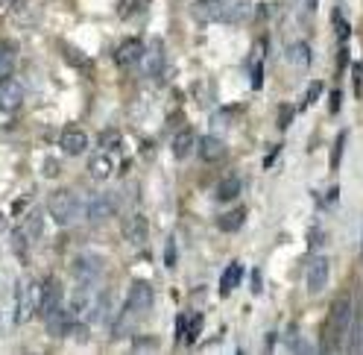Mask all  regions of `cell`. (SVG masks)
Instances as JSON below:
<instances>
[{"label": "cell", "instance_id": "cell-1", "mask_svg": "<svg viewBox=\"0 0 363 355\" xmlns=\"http://www.w3.org/2000/svg\"><path fill=\"white\" fill-rule=\"evenodd\" d=\"M348 326H352V297L343 293V297H337L328 309V320H325V329H322V340H325L322 347L328 352L340 349V344L348 335Z\"/></svg>", "mask_w": 363, "mask_h": 355}, {"label": "cell", "instance_id": "cell-2", "mask_svg": "<svg viewBox=\"0 0 363 355\" xmlns=\"http://www.w3.org/2000/svg\"><path fill=\"white\" fill-rule=\"evenodd\" d=\"M80 215H82V203L77 200L73 191H56L53 197H50V217H53L59 226H71Z\"/></svg>", "mask_w": 363, "mask_h": 355}, {"label": "cell", "instance_id": "cell-3", "mask_svg": "<svg viewBox=\"0 0 363 355\" xmlns=\"http://www.w3.org/2000/svg\"><path fill=\"white\" fill-rule=\"evenodd\" d=\"M97 302H100V293H94L91 285H80L71 293V309L68 311L77 317V320H89V317H94Z\"/></svg>", "mask_w": 363, "mask_h": 355}, {"label": "cell", "instance_id": "cell-4", "mask_svg": "<svg viewBox=\"0 0 363 355\" xmlns=\"http://www.w3.org/2000/svg\"><path fill=\"white\" fill-rule=\"evenodd\" d=\"M39 291H41V285L27 282V279L18 285V305H15V320L18 323H27L30 317L35 314V305H39Z\"/></svg>", "mask_w": 363, "mask_h": 355}, {"label": "cell", "instance_id": "cell-5", "mask_svg": "<svg viewBox=\"0 0 363 355\" xmlns=\"http://www.w3.org/2000/svg\"><path fill=\"white\" fill-rule=\"evenodd\" d=\"M103 273V259L94 253H82L77 262H73V276H77L80 285H91L97 282V276Z\"/></svg>", "mask_w": 363, "mask_h": 355}, {"label": "cell", "instance_id": "cell-6", "mask_svg": "<svg viewBox=\"0 0 363 355\" xmlns=\"http://www.w3.org/2000/svg\"><path fill=\"white\" fill-rule=\"evenodd\" d=\"M62 305V282L59 279H47L39 291V305H35V314L50 317Z\"/></svg>", "mask_w": 363, "mask_h": 355}, {"label": "cell", "instance_id": "cell-7", "mask_svg": "<svg viewBox=\"0 0 363 355\" xmlns=\"http://www.w3.org/2000/svg\"><path fill=\"white\" fill-rule=\"evenodd\" d=\"M118 215V200L111 194H100V197H91L89 206H85V217L94 220V224H103V220H111Z\"/></svg>", "mask_w": 363, "mask_h": 355}, {"label": "cell", "instance_id": "cell-8", "mask_svg": "<svg viewBox=\"0 0 363 355\" xmlns=\"http://www.w3.org/2000/svg\"><path fill=\"white\" fill-rule=\"evenodd\" d=\"M153 300H156V293H153V288H149L147 282H132L129 285V297H127V309H132L135 314L138 311H149V309H153Z\"/></svg>", "mask_w": 363, "mask_h": 355}, {"label": "cell", "instance_id": "cell-9", "mask_svg": "<svg viewBox=\"0 0 363 355\" xmlns=\"http://www.w3.org/2000/svg\"><path fill=\"white\" fill-rule=\"evenodd\" d=\"M21 100H24V85L12 77L0 80V109H3V112H15Z\"/></svg>", "mask_w": 363, "mask_h": 355}, {"label": "cell", "instance_id": "cell-10", "mask_svg": "<svg viewBox=\"0 0 363 355\" xmlns=\"http://www.w3.org/2000/svg\"><path fill=\"white\" fill-rule=\"evenodd\" d=\"M123 238H127L132 247H144L147 238H149V224L144 215H132L127 224H123Z\"/></svg>", "mask_w": 363, "mask_h": 355}, {"label": "cell", "instance_id": "cell-11", "mask_svg": "<svg viewBox=\"0 0 363 355\" xmlns=\"http://www.w3.org/2000/svg\"><path fill=\"white\" fill-rule=\"evenodd\" d=\"M325 285H328V259L319 255V259L310 262L308 267V291L310 293H322Z\"/></svg>", "mask_w": 363, "mask_h": 355}, {"label": "cell", "instance_id": "cell-12", "mask_svg": "<svg viewBox=\"0 0 363 355\" xmlns=\"http://www.w3.org/2000/svg\"><path fill=\"white\" fill-rule=\"evenodd\" d=\"M59 147H62V153H65V156H82L85 147H89V136H85L82 129H73L71 127V129L62 132Z\"/></svg>", "mask_w": 363, "mask_h": 355}, {"label": "cell", "instance_id": "cell-13", "mask_svg": "<svg viewBox=\"0 0 363 355\" xmlns=\"http://www.w3.org/2000/svg\"><path fill=\"white\" fill-rule=\"evenodd\" d=\"M44 320H47V329H50V335H62V338H65V335H71L73 332V326H77V317H73L71 311H53V314H50V317H44Z\"/></svg>", "mask_w": 363, "mask_h": 355}, {"label": "cell", "instance_id": "cell-14", "mask_svg": "<svg viewBox=\"0 0 363 355\" xmlns=\"http://www.w3.org/2000/svg\"><path fill=\"white\" fill-rule=\"evenodd\" d=\"M89 174L94 179H109L111 174H115V158H111V153H106V150L94 153L89 158Z\"/></svg>", "mask_w": 363, "mask_h": 355}, {"label": "cell", "instance_id": "cell-15", "mask_svg": "<svg viewBox=\"0 0 363 355\" xmlns=\"http://www.w3.org/2000/svg\"><path fill=\"white\" fill-rule=\"evenodd\" d=\"M138 62H141L144 73H158L161 65H165V47H161V42L149 44V51H144L141 56H138Z\"/></svg>", "mask_w": 363, "mask_h": 355}, {"label": "cell", "instance_id": "cell-16", "mask_svg": "<svg viewBox=\"0 0 363 355\" xmlns=\"http://www.w3.org/2000/svg\"><path fill=\"white\" fill-rule=\"evenodd\" d=\"M226 141L217 138V136H205L199 141V156H203V162H220L223 156H226Z\"/></svg>", "mask_w": 363, "mask_h": 355}, {"label": "cell", "instance_id": "cell-17", "mask_svg": "<svg viewBox=\"0 0 363 355\" xmlns=\"http://www.w3.org/2000/svg\"><path fill=\"white\" fill-rule=\"evenodd\" d=\"M220 15H223V0H196L194 3V18L199 24L220 21Z\"/></svg>", "mask_w": 363, "mask_h": 355}, {"label": "cell", "instance_id": "cell-18", "mask_svg": "<svg viewBox=\"0 0 363 355\" xmlns=\"http://www.w3.org/2000/svg\"><path fill=\"white\" fill-rule=\"evenodd\" d=\"M249 12H252V3H249V0H229V3H223V15H220V21L241 24V21L249 18Z\"/></svg>", "mask_w": 363, "mask_h": 355}, {"label": "cell", "instance_id": "cell-19", "mask_svg": "<svg viewBox=\"0 0 363 355\" xmlns=\"http://www.w3.org/2000/svg\"><path fill=\"white\" fill-rule=\"evenodd\" d=\"M241 276H243V264L232 262L226 267V273H223V279H220V297H229V293L237 288V282H241Z\"/></svg>", "mask_w": 363, "mask_h": 355}, {"label": "cell", "instance_id": "cell-20", "mask_svg": "<svg viewBox=\"0 0 363 355\" xmlns=\"http://www.w3.org/2000/svg\"><path fill=\"white\" fill-rule=\"evenodd\" d=\"M141 53H144V44L138 39H129V42H123L118 47L115 59H118V65H132V62H138V56H141Z\"/></svg>", "mask_w": 363, "mask_h": 355}, {"label": "cell", "instance_id": "cell-21", "mask_svg": "<svg viewBox=\"0 0 363 355\" xmlns=\"http://www.w3.org/2000/svg\"><path fill=\"white\" fill-rule=\"evenodd\" d=\"M15 65H18V51L12 44H0V80L12 77Z\"/></svg>", "mask_w": 363, "mask_h": 355}, {"label": "cell", "instance_id": "cell-22", "mask_svg": "<svg viewBox=\"0 0 363 355\" xmlns=\"http://www.w3.org/2000/svg\"><path fill=\"white\" fill-rule=\"evenodd\" d=\"M241 188H243V182H241V176H226L217 185V200L220 203H229V200H234L237 194H241Z\"/></svg>", "mask_w": 363, "mask_h": 355}, {"label": "cell", "instance_id": "cell-23", "mask_svg": "<svg viewBox=\"0 0 363 355\" xmlns=\"http://www.w3.org/2000/svg\"><path fill=\"white\" fill-rule=\"evenodd\" d=\"M194 147H196V138H194V132H179L176 138H173V156L176 158H187L194 153Z\"/></svg>", "mask_w": 363, "mask_h": 355}, {"label": "cell", "instance_id": "cell-24", "mask_svg": "<svg viewBox=\"0 0 363 355\" xmlns=\"http://www.w3.org/2000/svg\"><path fill=\"white\" fill-rule=\"evenodd\" d=\"M243 220H246V209H232L223 217H217V226H220V232H237L243 226Z\"/></svg>", "mask_w": 363, "mask_h": 355}, {"label": "cell", "instance_id": "cell-25", "mask_svg": "<svg viewBox=\"0 0 363 355\" xmlns=\"http://www.w3.org/2000/svg\"><path fill=\"white\" fill-rule=\"evenodd\" d=\"M287 59H290V65H296V68H308L310 65V47L305 42H296V44H290V51H287Z\"/></svg>", "mask_w": 363, "mask_h": 355}, {"label": "cell", "instance_id": "cell-26", "mask_svg": "<svg viewBox=\"0 0 363 355\" xmlns=\"http://www.w3.org/2000/svg\"><path fill=\"white\" fill-rule=\"evenodd\" d=\"M331 24H334V30H337V39H340V42H348V35H352V27H348V21L343 18L340 9H334Z\"/></svg>", "mask_w": 363, "mask_h": 355}, {"label": "cell", "instance_id": "cell-27", "mask_svg": "<svg viewBox=\"0 0 363 355\" xmlns=\"http://www.w3.org/2000/svg\"><path fill=\"white\" fill-rule=\"evenodd\" d=\"M132 314H135L132 309H123V311H120V317L115 320V326H111V335H118V338H120V335H127V332H129V323L135 320Z\"/></svg>", "mask_w": 363, "mask_h": 355}, {"label": "cell", "instance_id": "cell-28", "mask_svg": "<svg viewBox=\"0 0 363 355\" xmlns=\"http://www.w3.org/2000/svg\"><path fill=\"white\" fill-rule=\"evenodd\" d=\"M62 53H65V56H68V62H71V65H77V68H82L85 62H89V56H85V53L80 51V47H73V44H62Z\"/></svg>", "mask_w": 363, "mask_h": 355}, {"label": "cell", "instance_id": "cell-29", "mask_svg": "<svg viewBox=\"0 0 363 355\" xmlns=\"http://www.w3.org/2000/svg\"><path fill=\"white\" fill-rule=\"evenodd\" d=\"M187 332H191V314H179V320H176V340L179 344H187Z\"/></svg>", "mask_w": 363, "mask_h": 355}, {"label": "cell", "instance_id": "cell-30", "mask_svg": "<svg viewBox=\"0 0 363 355\" xmlns=\"http://www.w3.org/2000/svg\"><path fill=\"white\" fill-rule=\"evenodd\" d=\"M346 132H340V136H337V141H334V153H331V167L337 170L340 167V156H343V147H346Z\"/></svg>", "mask_w": 363, "mask_h": 355}, {"label": "cell", "instance_id": "cell-31", "mask_svg": "<svg viewBox=\"0 0 363 355\" xmlns=\"http://www.w3.org/2000/svg\"><path fill=\"white\" fill-rule=\"evenodd\" d=\"M293 115H296V109H293L290 103H281V109H279V129H287V127H290Z\"/></svg>", "mask_w": 363, "mask_h": 355}, {"label": "cell", "instance_id": "cell-32", "mask_svg": "<svg viewBox=\"0 0 363 355\" xmlns=\"http://www.w3.org/2000/svg\"><path fill=\"white\" fill-rule=\"evenodd\" d=\"M132 347H135V352H156L158 349V340L156 338H138Z\"/></svg>", "mask_w": 363, "mask_h": 355}, {"label": "cell", "instance_id": "cell-33", "mask_svg": "<svg viewBox=\"0 0 363 355\" xmlns=\"http://www.w3.org/2000/svg\"><path fill=\"white\" fill-rule=\"evenodd\" d=\"M199 329H203V317L191 314V332H187V344H194V340L199 338Z\"/></svg>", "mask_w": 363, "mask_h": 355}, {"label": "cell", "instance_id": "cell-34", "mask_svg": "<svg viewBox=\"0 0 363 355\" xmlns=\"http://www.w3.org/2000/svg\"><path fill=\"white\" fill-rule=\"evenodd\" d=\"M352 352H360V320L357 317H352Z\"/></svg>", "mask_w": 363, "mask_h": 355}, {"label": "cell", "instance_id": "cell-35", "mask_svg": "<svg viewBox=\"0 0 363 355\" xmlns=\"http://www.w3.org/2000/svg\"><path fill=\"white\" fill-rule=\"evenodd\" d=\"M319 94H322V82H310V89H308V97H305V103H317L319 100Z\"/></svg>", "mask_w": 363, "mask_h": 355}, {"label": "cell", "instance_id": "cell-36", "mask_svg": "<svg viewBox=\"0 0 363 355\" xmlns=\"http://www.w3.org/2000/svg\"><path fill=\"white\" fill-rule=\"evenodd\" d=\"M100 144H103V147H118L120 136H118V132H103V136H100Z\"/></svg>", "mask_w": 363, "mask_h": 355}, {"label": "cell", "instance_id": "cell-37", "mask_svg": "<svg viewBox=\"0 0 363 355\" xmlns=\"http://www.w3.org/2000/svg\"><path fill=\"white\" fill-rule=\"evenodd\" d=\"M165 262L173 267V264H176V238H170L167 241V255H165Z\"/></svg>", "mask_w": 363, "mask_h": 355}, {"label": "cell", "instance_id": "cell-38", "mask_svg": "<svg viewBox=\"0 0 363 355\" xmlns=\"http://www.w3.org/2000/svg\"><path fill=\"white\" fill-rule=\"evenodd\" d=\"M261 80H264V71H261V62H255V71H252V89H261V85H264Z\"/></svg>", "mask_w": 363, "mask_h": 355}, {"label": "cell", "instance_id": "cell-39", "mask_svg": "<svg viewBox=\"0 0 363 355\" xmlns=\"http://www.w3.org/2000/svg\"><path fill=\"white\" fill-rule=\"evenodd\" d=\"M39 224H41V217H39V215H32V217H30V235H32V238H39V232H41Z\"/></svg>", "mask_w": 363, "mask_h": 355}, {"label": "cell", "instance_id": "cell-40", "mask_svg": "<svg viewBox=\"0 0 363 355\" xmlns=\"http://www.w3.org/2000/svg\"><path fill=\"white\" fill-rule=\"evenodd\" d=\"M249 285H252V293H261V273L258 271H252V282Z\"/></svg>", "mask_w": 363, "mask_h": 355}, {"label": "cell", "instance_id": "cell-41", "mask_svg": "<svg viewBox=\"0 0 363 355\" xmlns=\"http://www.w3.org/2000/svg\"><path fill=\"white\" fill-rule=\"evenodd\" d=\"M355 94L360 97V65H355Z\"/></svg>", "mask_w": 363, "mask_h": 355}, {"label": "cell", "instance_id": "cell-42", "mask_svg": "<svg viewBox=\"0 0 363 355\" xmlns=\"http://www.w3.org/2000/svg\"><path fill=\"white\" fill-rule=\"evenodd\" d=\"M337 109H340V91L331 94V112H337Z\"/></svg>", "mask_w": 363, "mask_h": 355}, {"label": "cell", "instance_id": "cell-43", "mask_svg": "<svg viewBox=\"0 0 363 355\" xmlns=\"http://www.w3.org/2000/svg\"><path fill=\"white\" fill-rule=\"evenodd\" d=\"M308 6H310V9H314V6H317V0H308Z\"/></svg>", "mask_w": 363, "mask_h": 355}, {"label": "cell", "instance_id": "cell-44", "mask_svg": "<svg viewBox=\"0 0 363 355\" xmlns=\"http://www.w3.org/2000/svg\"><path fill=\"white\" fill-rule=\"evenodd\" d=\"M0 229H3V215H0Z\"/></svg>", "mask_w": 363, "mask_h": 355}]
</instances>
